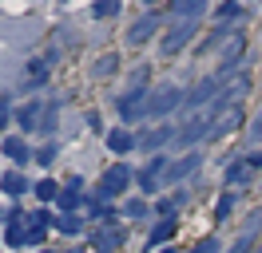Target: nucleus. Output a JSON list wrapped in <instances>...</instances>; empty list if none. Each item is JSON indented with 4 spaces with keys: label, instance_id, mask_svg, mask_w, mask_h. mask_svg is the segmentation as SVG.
I'll return each mask as SVG.
<instances>
[{
    "label": "nucleus",
    "instance_id": "obj_15",
    "mask_svg": "<svg viewBox=\"0 0 262 253\" xmlns=\"http://www.w3.org/2000/svg\"><path fill=\"white\" fill-rule=\"evenodd\" d=\"M20 127H24V131H32L36 127V119H40V107H36V103H28V107H20Z\"/></svg>",
    "mask_w": 262,
    "mask_h": 253
},
{
    "label": "nucleus",
    "instance_id": "obj_26",
    "mask_svg": "<svg viewBox=\"0 0 262 253\" xmlns=\"http://www.w3.org/2000/svg\"><path fill=\"white\" fill-rule=\"evenodd\" d=\"M28 75H32V79H44V75H48V67H44V60H36L32 67H28Z\"/></svg>",
    "mask_w": 262,
    "mask_h": 253
},
{
    "label": "nucleus",
    "instance_id": "obj_16",
    "mask_svg": "<svg viewBox=\"0 0 262 253\" xmlns=\"http://www.w3.org/2000/svg\"><path fill=\"white\" fill-rule=\"evenodd\" d=\"M56 230H60V234H80V230H83V221L76 218V214H64V218L56 221Z\"/></svg>",
    "mask_w": 262,
    "mask_h": 253
},
{
    "label": "nucleus",
    "instance_id": "obj_2",
    "mask_svg": "<svg viewBox=\"0 0 262 253\" xmlns=\"http://www.w3.org/2000/svg\"><path fill=\"white\" fill-rule=\"evenodd\" d=\"M179 103H187V95L179 91V87H163V91H155L151 95V103H147V115H171V111L179 107Z\"/></svg>",
    "mask_w": 262,
    "mask_h": 253
},
{
    "label": "nucleus",
    "instance_id": "obj_3",
    "mask_svg": "<svg viewBox=\"0 0 262 253\" xmlns=\"http://www.w3.org/2000/svg\"><path fill=\"white\" fill-rule=\"evenodd\" d=\"M238 123H243V111H238V107H219V115H214L211 135H207V139H223V135H230Z\"/></svg>",
    "mask_w": 262,
    "mask_h": 253
},
{
    "label": "nucleus",
    "instance_id": "obj_9",
    "mask_svg": "<svg viewBox=\"0 0 262 253\" xmlns=\"http://www.w3.org/2000/svg\"><path fill=\"white\" fill-rule=\"evenodd\" d=\"M0 190H4L8 198H20V194L28 190V178H24V174H20V170H8V174H4V178H0Z\"/></svg>",
    "mask_w": 262,
    "mask_h": 253
},
{
    "label": "nucleus",
    "instance_id": "obj_31",
    "mask_svg": "<svg viewBox=\"0 0 262 253\" xmlns=\"http://www.w3.org/2000/svg\"><path fill=\"white\" fill-rule=\"evenodd\" d=\"M4 119H8V99H0V135H4Z\"/></svg>",
    "mask_w": 262,
    "mask_h": 253
},
{
    "label": "nucleus",
    "instance_id": "obj_27",
    "mask_svg": "<svg viewBox=\"0 0 262 253\" xmlns=\"http://www.w3.org/2000/svg\"><path fill=\"white\" fill-rule=\"evenodd\" d=\"M99 245H119V230H112V234L99 237Z\"/></svg>",
    "mask_w": 262,
    "mask_h": 253
},
{
    "label": "nucleus",
    "instance_id": "obj_25",
    "mask_svg": "<svg viewBox=\"0 0 262 253\" xmlns=\"http://www.w3.org/2000/svg\"><path fill=\"white\" fill-rule=\"evenodd\" d=\"M92 12H96V16H115V12H119V4H112V0H107V4H96Z\"/></svg>",
    "mask_w": 262,
    "mask_h": 253
},
{
    "label": "nucleus",
    "instance_id": "obj_29",
    "mask_svg": "<svg viewBox=\"0 0 262 253\" xmlns=\"http://www.w3.org/2000/svg\"><path fill=\"white\" fill-rule=\"evenodd\" d=\"M219 16H223V20H227V16H238V4H223V8H219Z\"/></svg>",
    "mask_w": 262,
    "mask_h": 253
},
{
    "label": "nucleus",
    "instance_id": "obj_21",
    "mask_svg": "<svg viewBox=\"0 0 262 253\" xmlns=\"http://www.w3.org/2000/svg\"><path fill=\"white\" fill-rule=\"evenodd\" d=\"M24 241H28V234L20 230V221H12L8 225V245H24Z\"/></svg>",
    "mask_w": 262,
    "mask_h": 253
},
{
    "label": "nucleus",
    "instance_id": "obj_19",
    "mask_svg": "<svg viewBox=\"0 0 262 253\" xmlns=\"http://www.w3.org/2000/svg\"><path fill=\"white\" fill-rule=\"evenodd\" d=\"M36 198H44V202H48V198H60V190H56V182H48V178H44V182H36Z\"/></svg>",
    "mask_w": 262,
    "mask_h": 253
},
{
    "label": "nucleus",
    "instance_id": "obj_23",
    "mask_svg": "<svg viewBox=\"0 0 262 253\" xmlns=\"http://www.w3.org/2000/svg\"><path fill=\"white\" fill-rule=\"evenodd\" d=\"M123 214H127V218H147V206H143V202H127V206H123Z\"/></svg>",
    "mask_w": 262,
    "mask_h": 253
},
{
    "label": "nucleus",
    "instance_id": "obj_4",
    "mask_svg": "<svg viewBox=\"0 0 262 253\" xmlns=\"http://www.w3.org/2000/svg\"><path fill=\"white\" fill-rule=\"evenodd\" d=\"M191 36H195V24H191V20L175 24V28H171V32L163 36V56H175V52H179V47L187 44V40H191Z\"/></svg>",
    "mask_w": 262,
    "mask_h": 253
},
{
    "label": "nucleus",
    "instance_id": "obj_18",
    "mask_svg": "<svg viewBox=\"0 0 262 253\" xmlns=\"http://www.w3.org/2000/svg\"><path fill=\"white\" fill-rule=\"evenodd\" d=\"M171 234H175V221H163V225H155V230H151V245H159V241H167Z\"/></svg>",
    "mask_w": 262,
    "mask_h": 253
},
{
    "label": "nucleus",
    "instance_id": "obj_28",
    "mask_svg": "<svg viewBox=\"0 0 262 253\" xmlns=\"http://www.w3.org/2000/svg\"><path fill=\"white\" fill-rule=\"evenodd\" d=\"M40 237H44V225H28V241H32V245L40 241Z\"/></svg>",
    "mask_w": 262,
    "mask_h": 253
},
{
    "label": "nucleus",
    "instance_id": "obj_7",
    "mask_svg": "<svg viewBox=\"0 0 262 253\" xmlns=\"http://www.w3.org/2000/svg\"><path fill=\"white\" fill-rule=\"evenodd\" d=\"M159 170H163V174L171 170L163 155H155V158H151V166H147L143 174H139V182H143V190H155V186H159Z\"/></svg>",
    "mask_w": 262,
    "mask_h": 253
},
{
    "label": "nucleus",
    "instance_id": "obj_32",
    "mask_svg": "<svg viewBox=\"0 0 262 253\" xmlns=\"http://www.w3.org/2000/svg\"><path fill=\"white\" fill-rule=\"evenodd\" d=\"M250 135H254V139H262V115L254 119V123H250Z\"/></svg>",
    "mask_w": 262,
    "mask_h": 253
},
{
    "label": "nucleus",
    "instance_id": "obj_22",
    "mask_svg": "<svg viewBox=\"0 0 262 253\" xmlns=\"http://www.w3.org/2000/svg\"><path fill=\"white\" fill-rule=\"evenodd\" d=\"M40 131H44V135H52V131H56V107L44 111V119H40Z\"/></svg>",
    "mask_w": 262,
    "mask_h": 253
},
{
    "label": "nucleus",
    "instance_id": "obj_24",
    "mask_svg": "<svg viewBox=\"0 0 262 253\" xmlns=\"http://www.w3.org/2000/svg\"><path fill=\"white\" fill-rule=\"evenodd\" d=\"M191 253H219V241H214V237H203V241H199Z\"/></svg>",
    "mask_w": 262,
    "mask_h": 253
},
{
    "label": "nucleus",
    "instance_id": "obj_1",
    "mask_svg": "<svg viewBox=\"0 0 262 253\" xmlns=\"http://www.w3.org/2000/svg\"><path fill=\"white\" fill-rule=\"evenodd\" d=\"M127 186H131V170L119 162V166H112V170L99 178V198H115V194H123Z\"/></svg>",
    "mask_w": 262,
    "mask_h": 253
},
{
    "label": "nucleus",
    "instance_id": "obj_20",
    "mask_svg": "<svg viewBox=\"0 0 262 253\" xmlns=\"http://www.w3.org/2000/svg\"><path fill=\"white\" fill-rule=\"evenodd\" d=\"M60 206H64V214H72V210L80 206V194H76V190H64V194H60Z\"/></svg>",
    "mask_w": 262,
    "mask_h": 253
},
{
    "label": "nucleus",
    "instance_id": "obj_13",
    "mask_svg": "<svg viewBox=\"0 0 262 253\" xmlns=\"http://www.w3.org/2000/svg\"><path fill=\"white\" fill-rule=\"evenodd\" d=\"M4 155L16 158V162H24V158H28V142L16 139V135H12V139H4Z\"/></svg>",
    "mask_w": 262,
    "mask_h": 253
},
{
    "label": "nucleus",
    "instance_id": "obj_6",
    "mask_svg": "<svg viewBox=\"0 0 262 253\" xmlns=\"http://www.w3.org/2000/svg\"><path fill=\"white\" fill-rule=\"evenodd\" d=\"M258 230H262V206L254 210V214H250V225H246L243 237L230 245V253H250V245H254V234H258Z\"/></svg>",
    "mask_w": 262,
    "mask_h": 253
},
{
    "label": "nucleus",
    "instance_id": "obj_10",
    "mask_svg": "<svg viewBox=\"0 0 262 253\" xmlns=\"http://www.w3.org/2000/svg\"><path fill=\"white\" fill-rule=\"evenodd\" d=\"M135 142L139 139H131V131H123V127H119V131H107V146H112L115 155H127Z\"/></svg>",
    "mask_w": 262,
    "mask_h": 253
},
{
    "label": "nucleus",
    "instance_id": "obj_34",
    "mask_svg": "<svg viewBox=\"0 0 262 253\" xmlns=\"http://www.w3.org/2000/svg\"><path fill=\"white\" fill-rule=\"evenodd\" d=\"M44 253H48V249H44Z\"/></svg>",
    "mask_w": 262,
    "mask_h": 253
},
{
    "label": "nucleus",
    "instance_id": "obj_17",
    "mask_svg": "<svg viewBox=\"0 0 262 253\" xmlns=\"http://www.w3.org/2000/svg\"><path fill=\"white\" fill-rule=\"evenodd\" d=\"M112 71H115V56H99V63L92 67V75H96V79H107Z\"/></svg>",
    "mask_w": 262,
    "mask_h": 253
},
{
    "label": "nucleus",
    "instance_id": "obj_14",
    "mask_svg": "<svg viewBox=\"0 0 262 253\" xmlns=\"http://www.w3.org/2000/svg\"><path fill=\"white\" fill-rule=\"evenodd\" d=\"M203 12V0H179L175 4V16H183V20H191V16Z\"/></svg>",
    "mask_w": 262,
    "mask_h": 253
},
{
    "label": "nucleus",
    "instance_id": "obj_33",
    "mask_svg": "<svg viewBox=\"0 0 262 253\" xmlns=\"http://www.w3.org/2000/svg\"><path fill=\"white\" fill-rule=\"evenodd\" d=\"M163 253H175V249H163Z\"/></svg>",
    "mask_w": 262,
    "mask_h": 253
},
{
    "label": "nucleus",
    "instance_id": "obj_12",
    "mask_svg": "<svg viewBox=\"0 0 262 253\" xmlns=\"http://www.w3.org/2000/svg\"><path fill=\"white\" fill-rule=\"evenodd\" d=\"M175 135H179V131H147V135H143V139H139V146H147V150H155V146H163L167 139H175Z\"/></svg>",
    "mask_w": 262,
    "mask_h": 253
},
{
    "label": "nucleus",
    "instance_id": "obj_30",
    "mask_svg": "<svg viewBox=\"0 0 262 253\" xmlns=\"http://www.w3.org/2000/svg\"><path fill=\"white\" fill-rule=\"evenodd\" d=\"M230 206H234L230 198H219V218H227V214H230Z\"/></svg>",
    "mask_w": 262,
    "mask_h": 253
},
{
    "label": "nucleus",
    "instance_id": "obj_8",
    "mask_svg": "<svg viewBox=\"0 0 262 253\" xmlns=\"http://www.w3.org/2000/svg\"><path fill=\"white\" fill-rule=\"evenodd\" d=\"M199 162H203V158H199V150H195V155L179 158V162H175V166H171V170H167L163 178H167V182H179V178H187L191 170H199Z\"/></svg>",
    "mask_w": 262,
    "mask_h": 253
},
{
    "label": "nucleus",
    "instance_id": "obj_11",
    "mask_svg": "<svg viewBox=\"0 0 262 253\" xmlns=\"http://www.w3.org/2000/svg\"><path fill=\"white\" fill-rule=\"evenodd\" d=\"M250 174H254L250 158H238V162H230V166H227V182H250Z\"/></svg>",
    "mask_w": 262,
    "mask_h": 253
},
{
    "label": "nucleus",
    "instance_id": "obj_5",
    "mask_svg": "<svg viewBox=\"0 0 262 253\" xmlns=\"http://www.w3.org/2000/svg\"><path fill=\"white\" fill-rule=\"evenodd\" d=\"M159 28V12H147V16H139L135 24H131L127 32V44H143V40H151V32Z\"/></svg>",
    "mask_w": 262,
    "mask_h": 253
}]
</instances>
